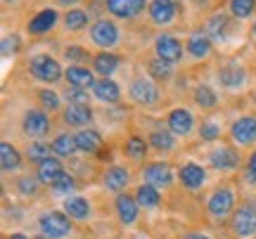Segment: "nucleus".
Instances as JSON below:
<instances>
[{
	"instance_id": "obj_1",
	"label": "nucleus",
	"mask_w": 256,
	"mask_h": 239,
	"mask_svg": "<svg viewBox=\"0 0 256 239\" xmlns=\"http://www.w3.org/2000/svg\"><path fill=\"white\" fill-rule=\"evenodd\" d=\"M230 230L240 239L256 235V204H242L230 216Z\"/></svg>"
},
{
	"instance_id": "obj_2",
	"label": "nucleus",
	"mask_w": 256,
	"mask_h": 239,
	"mask_svg": "<svg viewBox=\"0 0 256 239\" xmlns=\"http://www.w3.org/2000/svg\"><path fill=\"white\" fill-rule=\"evenodd\" d=\"M38 228L48 239H64L72 235V221L66 213L48 211L38 218Z\"/></svg>"
},
{
	"instance_id": "obj_3",
	"label": "nucleus",
	"mask_w": 256,
	"mask_h": 239,
	"mask_svg": "<svg viewBox=\"0 0 256 239\" xmlns=\"http://www.w3.org/2000/svg\"><path fill=\"white\" fill-rule=\"evenodd\" d=\"M31 74L36 76L38 81H46V83H57L62 78V66L57 59H52L50 55H36L31 59Z\"/></svg>"
},
{
	"instance_id": "obj_4",
	"label": "nucleus",
	"mask_w": 256,
	"mask_h": 239,
	"mask_svg": "<svg viewBox=\"0 0 256 239\" xmlns=\"http://www.w3.org/2000/svg\"><path fill=\"white\" fill-rule=\"evenodd\" d=\"M206 211L211 218H228L235 211V194L230 187H218L206 202Z\"/></svg>"
},
{
	"instance_id": "obj_5",
	"label": "nucleus",
	"mask_w": 256,
	"mask_h": 239,
	"mask_svg": "<svg viewBox=\"0 0 256 239\" xmlns=\"http://www.w3.org/2000/svg\"><path fill=\"white\" fill-rule=\"evenodd\" d=\"M22 130L28 138H46L50 133V116L46 114V109H28L22 121Z\"/></svg>"
},
{
	"instance_id": "obj_6",
	"label": "nucleus",
	"mask_w": 256,
	"mask_h": 239,
	"mask_svg": "<svg viewBox=\"0 0 256 239\" xmlns=\"http://www.w3.org/2000/svg\"><path fill=\"white\" fill-rule=\"evenodd\" d=\"M90 38L95 45H100L102 50H107V47H114L119 43V28H116V24L110 21V19H98L90 26Z\"/></svg>"
},
{
	"instance_id": "obj_7",
	"label": "nucleus",
	"mask_w": 256,
	"mask_h": 239,
	"mask_svg": "<svg viewBox=\"0 0 256 239\" xmlns=\"http://www.w3.org/2000/svg\"><path fill=\"white\" fill-rule=\"evenodd\" d=\"M142 178H145L147 185H152L156 190H164V187L174 183V171L164 161H152V164H147L142 168Z\"/></svg>"
},
{
	"instance_id": "obj_8",
	"label": "nucleus",
	"mask_w": 256,
	"mask_h": 239,
	"mask_svg": "<svg viewBox=\"0 0 256 239\" xmlns=\"http://www.w3.org/2000/svg\"><path fill=\"white\" fill-rule=\"evenodd\" d=\"M230 138L235 145L247 147L256 142V116H242L230 126Z\"/></svg>"
},
{
	"instance_id": "obj_9",
	"label": "nucleus",
	"mask_w": 256,
	"mask_h": 239,
	"mask_svg": "<svg viewBox=\"0 0 256 239\" xmlns=\"http://www.w3.org/2000/svg\"><path fill=\"white\" fill-rule=\"evenodd\" d=\"M128 95H130V100H133V102H138V104H145V107H150V104H154V102L159 100L156 85L152 81H147V78H136V81L130 83V90H128Z\"/></svg>"
},
{
	"instance_id": "obj_10",
	"label": "nucleus",
	"mask_w": 256,
	"mask_h": 239,
	"mask_svg": "<svg viewBox=\"0 0 256 239\" xmlns=\"http://www.w3.org/2000/svg\"><path fill=\"white\" fill-rule=\"evenodd\" d=\"M154 50H156V57H162L164 62L174 64L183 57V45L178 43V38L168 36V33H162L156 36V43H154Z\"/></svg>"
},
{
	"instance_id": "obj_11",
	"label": "nucleus",
	"mask_w": 256,
	"mask_h": 239,
	"mask_svg": "<svg viewBox=\"0 0 256 239\" xmlns=\"http://www.w3.org/2000/svg\"><path fill=\"white\" fill-rule=\"evenodd\" d=\"M178 178H180V183H183L185 190L194 192V190H200L202 185H204V180H206V171H204L200 164L188 161V164H183V168L178 171Z\"/></svg>"
},
{
	"instance_id": "obj_12",
	"label": "nucleus",
	"mask_w": 256,
	"mask_h": 239,
	"mask_svg": "<svg viewBox=\"0 0 256 239\" xmlns=\"http://www.w3.org/2000/svg\"><path fill=\"white\" fill-rule=\"evenodd\" d=\"M114 206H116V216H119L121 225H133V223H136L138 209H140V204H138L136 197L121 192V194H116V202H114Z\"/></svg>"
},
{
	"instance_id": "obj_13",
	"label": "nucleus",
	"mask_w": 256,
	"mask_h": 239,
	"mask_svg": "<svg viewBox=\"0 0 256 239\" xmlns=\"http://www.w3.org/2000/svg\"><path fill=\"white\" fill-rule=\"evenodd\" d=\"M104 5L114 17L133 19L145 9V0H104Z\"/></svg>"
},
{
	"instance_id": "obj_14",
	"label": "nucleus",
	"mask_w": 256,
	"mask_h": 239,
	"mask_svg": "<svg viewBox=\"0 0 256 239\" xmlns=\"http://www.w3.org/2000/svg\"><path fill=\"white\" fill-rule=\"evenodd\" d=\"M209 164L216 171H232V168H238L240 157L238 152L230 147H214L209 152Z\"/></svg>"
},
{
	"instance_id": "obj_15",
	"label": "nucleus",
	"mask_w": 256,
	"mask_h": 239,
	"mask_svg": "<svg viewBox=\"0 0 256 239\" xmlns=\"http://www.w3.org/2000/svg\"><path fill=\"white\" fill-rule=\"evenodd\" d=\"M62 173H64V166H62V161H60V157H48L46 161H40L36 168V178L43 185H50V187L62 178Z\"/></svg>"
},
{
	"instance_id": "obj_16",
	"label": "nucleus",
	"mask_w": 256,
	"mask_h": 239,
	"mask_svg": "<svg viewBox=\"0 0 256 239\" xmlns=\"http://www.w3.org/2000/svg\"><path fill=\"white\" fill-rule=\"evenodd\" d=\"M150 19L156 26H166L176 19V2L174 0H152L150 2Z\"/></svg>"
},
{
	"instance_id": "obj_17",
	"label": "nucleus",
	"mask_w": 256,
	"mask_h": 239,
	"mask_svg": "<svg viewBox=\"0 0 256 239\" xmlns=\"http://www.w3.org/2000/svg\"><path fill=\"white\" fill-rule=\"evenodd\" d=\"M194 126V119H192L190 109H183V107H176L171 114H168V130L174 133V135H180L185 138L188 133L192 130Z\"/></svg>"
},
{
	"instance_id": "obj_18",
	"label": "nucleus",
	"mask_w": 256,
	"mask_h": 239,
	"mask_svg": "<svg viewBox=\"0 0 256 239\" xmlns=\"http://www.w3.org/2000/svg\"><path fill=\"white\" fill-rule=\"evenodd\" d=\"M92 97H98L104 104H116L121 100V90L112 78H100V81H95V85H92Z\"/></svg>"
},
{
	"instance_id": "obj_19",
	"label": "nucleus",
	"mask_w": 256,
	"mask_h": 239,
	"mask_svg": "<svg viewBox=\"0 0 256 239\" xmlns=\"http://www.w3.org/2000/svg\"><path fill=\"white\" fill-rule=\"evenodd\" d=\"M128 180H130V175H128V171L124 166H110V168L104 171V175H102L104 187L112 190V192H116V194H121V190L128 185Z\"/></svg>"
},
{
	"instance_id": "obj_20",
	"label": "nucleus",
	"mask_w": 256,
	"mask_h": 239,
	"mask_svg": "<svg viewBox=\"0 0 256 239\" xmlns=\"http://www.w3.org/2000/svg\"><path fill=\"white\" fill-rule=\"evenodd\" d=\"M62 119H64V123L81 128V126H86V123L92 121V109L88 104H66Z\"/></svg>"
},
{
	"instance_id": "obj_21",
	"label": "nucleus",
	"mask_w": 256,
	"mask_h": 239,
	"mask_svg": "<svg viewBox=\"0 0 256 239\" xmlns=\"http://www.w3.org/2000/svg\"><path fill=\"white\" fill-rule=\"evenodd\" d=\"M76 145H78V152H86V154H95L102 149V135L92 128H83L76 133Z\"/></svg>"
},
{
	"instance_id": "obj_22",
	"label": "nucleus",
	"mask_w": 256,
	"mask_h": 239,
	"mask_svg": "<svg viewBox=\"0 0 256 239\" xmlns=\"http://www.w3.org/2000/svg\"><path fill=\"white\" fill-rule=\"evenodd\" d=\"M244 78H247V71H244L240 64H226V66H220V71H218L220 85L232 88V90L240 88V85L244 83Z\"/></svg>"
},
{
	"instance_id": "obj_23",
	"label": "nucleus",
	"mask_w": 256,
	"mask_h": 239,
	"mask_svg": "<svg viewBox=\"0 0 256 239\" xmlns=\"http://www.w3.org/2000/svg\"><path fill=\"white\" fill-rule=\"evenodd\" d=\"M19 166H22L19 149L12 142H2L0 145V168H2V173H12V171H17Z\"/></svg>"
},
{
	"instance_id": "obj_24",
	"label": "nucleus",
	"mask_w": 256,
	"mask_h": 239,
	"mask_svg": "<svg viewBox=\"0 0 256 239\" xmlns=\"http://www.w3.org/2000/svg\"><path fill=\"white\" fill-rule=\"evenodd\" d=\"M64 78L69 81V85L72 88H92L95 85V78H92V74L86 69V66H69L66 71H64Z\"/></svg>"
},
{
	"instance_id": "obj_25",
	"label": "nucleus",
	"mask_w": 256,
	"mask_h": 239,
	"mask_svg": "<svg viewBox=\"0 0 256 239\" xmlns=\"http://www.w3.org/2000/svg\"><path fill=\"white\" fill-rule=\"evenodd\" d=\"M64 213L74 221H88L90 218V204L83 197H72L64 202Z\"/></svg>"
},
{
	"instance_id": "obj_26",
	"label": "nucleus",
	"mask_w": 256,
	"mask_h": 239,
	"mask_svg": "<svg viewBox=\"0 0 256 239\" xmlns=\"http://www.w3.org/2000/svg\"><path fill=\"white\" fill-rule=\"evenodd\" d=\"M116 66H119V57L107 52V50H102V52H98V55L92 57V69H95L102 78H107V76L114 74Z\"/></svg>"
},
{
	"instance_id": "obj_27",
	"label": "nucleus",
	"mask_w": 256,
	"mask_h": 239,
	"mask_svg": "<svg viewBox=\"0 0 256 239\" xmlns=\"http://www.w3.org/2000/svg\"><path fill=\"white\" fill-rule=\"evenodd\" d=\"M50 149L55 152V157H74L78 152V145H76V135H69V133H60Z\"/></svg>"
},
{
	"instance_id": "obj_28",
	"label": "nucleus",
	"mask_w": 256,
	"mask_h": 239,
	"mask_svg": "<svg viewBox=\"0 0 256 239\" xmlns=\"http://www.w3.org/2000/svg\"><path fill=\"white\" fill-rule=\"evenodd\" d=\"M136 199H138V204H140V209H156V206L162 204V194H159L156 187L142 183L136 190Z\"/></svg>"
},
{
	"instance_id": "obj_29",
	"label": "nucleus",
	"mask_w": 256,
	"mask_h": 239,
	"mask_svg": "<svg viewBox=\"0 0 256 239\" xmlns=\"http://www.w3.org/2000/svg\"><path fill=\"white\" fill-rule=\"evenodd\" d=\"M55 24H57L55 9H43V12H38L36 17L28 21V31H31V33H46V31H50Z\"/></svg>"
},
{
	"instance_id": "obj_30",
	"label": "nucleus",
	"mask_w": 256,
	"mask_h": 239,
	"mask_svg": "<svg viewBox=\"0 0 256 239\" xmlns=\"http://www.w3.org/2000/svg\"><path fill=\"white\" fill-rule=\"evenodd\" d=\"M150 145L156 152H171L176 147V135L171 130H152L150 133Z\"/></svg>"
},
{
	"instance_id": "obj_31",
	"label": "nucleus",
	"mask_w": 256,
	"mask_h": 239,
	"mask_svg": "<svg viewBox=\"0 0 256 239\" xmlns=\"http://www.w3.org/2000/svg\"><path fill=\"white\" fill-rule=\"evenodd\" d=\"M211 50V38L206 33H192L188 38V52L192 57H206Z\"/></svg>"
},
{
	"instance_id": "obj_32",
	"label": "nucleus",
	"mask_w": 256,
	"mask_h": 239,
	"mask_svg": "<svg viewBox=\"0 0 256 239\" xmlns=\"http://www.w3.org/2000/svg\"><path fill=\"white\" fill-rule=\"evenodd\" d=\"M194 102L200 104L202 109H211V107H216L218 97H216V92L211 90L209 85H197L194 88Z\"/></svg>"
},
{
	"instance_id": "obj_33",
	"label": "nucleus",
	"mask_w": 256,
	"mask_h": 239,
	"mask_svg": "<svg viewBox=\"0 0 256 239\" xmlns=\"http://www.w3.org/2000/svg\"><path fill=\"white\" fill-rule=\"evenodd\" d=\"M147 71H150V76H152L154 81H166V78L171 76V64L164 62L162 57H154V59H150Z\"/></svg>"
},
{
	"instance_id": "obj_34",
	"label": "nucleus",
	"mask_w": 256,
	"mask_h": 239,
	"mask_svg": "<svg viewBox=\"0 0 256 239\" xmlns=\"http://www.w3.org/2000/svg\"><path fill=\"white\" fill-rule=\"evenodd\" d=\"M86 24H88V12H83V9H69L64 14V26L69 31H81Z\"/></svg>"
},
{
	"instance_id": "obj_35",
	"label": "nucleus",
	"mask_w": 256,
	"mask_h": 239,
	"mask_svg": "<svg viewBox=\"0 0 256 239\" xmlns=\"http://www.w3.org/2000/svg\"><path fill=\"white\" fill-rule=\"evenodd\" d=\"M50 152H52V149L48 147L46 142L36 140V142H31V145L26 147V157H28V161H34V164H40V161H46V159L50 157Z\"/></svg>"
},
{
	"instance_id": "obj_36",
	"label": "nucleus",
	"mask_w": 256,
	"mask_h": 239,
	"mask_svg": "<svg viewBox=\"0 0 256 239\" xmlns=\"http://www.w3.org/2000/svg\"><path fill=\"white\" fill-rule=\"evenodd\" d=\"M226 24H228L226 14H214V17L206 21V36L214 38V40H220V38H223V31H226Z\"/></svg>"
},
{
	"instance_id": "obj_37",
	"label": "nucleus",
	"mask_w": 256,
	"mask_h": 239,
	"mask_svg": "<svg viewBox=\"0 0 256 239\" xmlns=\"http://www.w3.org/2000/svg\"><path fill=\"white\" fill-rule=\"evenodd\" d=\"M126 154L130 159H142L147 154V142L142 138H138V135H130V138L126 140Z\"/></svg>"
},
{
	"instance_id": "obj_38",
	"label": "nucleus",
	"mask_w": 256,
	"mask_h": 239,
	"mask_svg": "<svg viewBox=\"0 0 256 239\" xmlns=\"http://www.w3.org/2000/svg\"><path fill=\"white\" fill-rule=\"evenodd\" d=\"M38 100H40V107L46 111H57L60 109V95L55 90H50V88H43V90H38Z\"/></svg>"
},
{
	"instance_id": "obj_39",
	"label": "nucleus",
	"mask_w": 256,
	"mask_h": 239,
	"mask_svg": "<svg viewBox=\"0 0 256 239\" xmlns=\"http://www.w3.org/2000/svg\"><path fill=\"white\" fill-rule=\"evenodd\" d=\"M256 7V0H230V12H232V17L238 19H244L249 17Z\"/></svg>"
},
{
	"instance_id": "obj_40",
	"label": "nucleus",
	"mask_w": 256,
	"mask_h": 239,
	"mask_svg": "<svg viewBox=\"0 0 256 239\" xmlns=\"http://www.w3.org/2000/svg\"><path fill=\"white\" fill-rule=\"evenodd\" d=\"M220 135V126L218 123H216V121H204V123H202L200 126V138L202 140H216Z\"/></svg>"
},
{
	"instance_id": "obj_41",
	"label": "nucleus",
	"mask_w": 256,
	"mask_h": 239,
	"mask_svg": "<svg viewBox=\"0 0 256 239\" xmlns=\"http://www.w3.org/2000/svg\"><path fill=\"white\" fill-rule=\"evenodd\" d=\"M38 178H31V175H24V178H19L17 180V187L22 190V194H26V197H34L38 192Z\"/></svg>"
},
{
	"instance_id": "obj_42",
	"label": "nucleus",
	"mask_w": 256,
	"mask_h": 239,
	"mask_svg": "<svg viewBox=\"0 0 256 239\" xmlns=\"http://www.w3.org/2000/svg\"><path fill=\"white\" fill-rule=\"evenodd\" d=\"M72 190H74V175H69L66 171H64L62 178L52 185V192H55V194H69Z\"/></svg>"
},
{
	"instance_id": "obj_43",
	"label": "nucleus",
	"mask_w": 256,
	"mask_h": 239,
	"mask_svg": "<svg viewBox=\"0 0 256 239\" xmlns=\"http://www.w3.org/2000/svg\"><path fill=\"white\" fill-rule=\"evenodd\" d=\"M64 57L66 59H72V62H88V50L86 47H78V45H69L64 50Z\"/></svg>"
},
{
	"instance_id": "obj_44",
	"label": "nucleus",
	"mask_w": 256,
	"mask_h": 239,
	"mask_svg": "<svg viewBox=\"0 0 256 239\" xmlns=\"http://www.w3.org/2000/svg\"><path fill=\"white\" fill-rule=\"evenodd\" d=\"M66 100H69V104H88V95H86L83 88H69Z\"/></svg>"
},
{
	"instance_id": "obj_45",
	"label": "nucleus",
	"mask_w": 256,
	"mask_h": 239,
	"mask_svg": "<svg viewBox=\"0 0 256 239\" xmlns=\"http://www.w3.org/2000/svg\"><path fill=\"white\" fill-rule=\"evenodd\" d=\"M17 47H19V38H17V36L2 38V57H10V50L14 52Z\"/></svg>"
},
{
	"instance_id": "obj_46",
	"label": "nucleus",
	"mask_w": 256,
	"mask_h": 239,
	"mask_svg": "<svg viewBox=\"0 0 256 239\" xmlns=\"http://www.w3.org/2000/svg\"><path fill=\"white\" fill-rule=\"evenodd\" d=\"M244 175H247L249 183H256V149L252 152V157H249V161H247V171H244Z\"/></svg>"
},
{
	"instance_id": "obj_47",
	"label": "nucleus",
	"mask_w": 256,
	"mask_h": 239,
	"mask_svg": "<svg viewBox=\"0 0 256 239\" xmlns=\"http://www.w3.org/2000/svg\"><path fill=\"white\" fill-rule=\"evenodd\" d=\"M183 239H209L206 235H202V232H188Z\"/></svg>"
},
{
	"instance_id": "obj_48",
	"label": "nucleus",
	"mask_w": 256,
	"mask_h": 239,
	"mask_svg": "<svg viewBox=\"0 0 256 239\" xmlns=\"http://www.w3.org/2000/svg\"><path fill=\"white\" fill-rule=\"evenodd\" d=\"M8 239H28V237H26V235H19V232H14V235H10Z\"/></svg>"
},
{
	"instance_id": "obj_49",
	"label": "nucleus",
	"mask_w": 256,
	"mask_h": 239,
	"mask_svg": "<svg viewBox=\"0 0 256 239\" xmlns=\"http://www.w3.org/2000/svg\"><path fill=\"white\" fill-rule=\"evenodd\" d=\"M60 5H74V2H78V0H57Z\"/></svg>"
},
{
	"instance_id": "obj_50",
	"label": "nucleus",
	"mask_w": 256,
	"mask_h": 239,
	"mask_svg": "<svg viewBox=\"0 0 256 239\" xmlns=\"http://www.w3.org/2000/svg\"><path fill=\"white\" fill-rule=\"evenodd\" d=\"M254 36H256V21H254Z\"/></svg>"
},
{
	"instance_id": "obj_51",
	"label": "nucleus",
	"mask_w": 256,
	"mask_h": 239,
	"mask_svg": "<svg viewBox=\"0 0 256 239\" xmlns=\"http://www.w3.org/2000/svg\"><path fill=\"white\" fill-rule=\"evenodd\" d=\"M254 102H256V88H254Z\"/></svg>"
},
{
	"instance_id": "obj_52",
	"label": "nucleus",
	"mask_w": 256,
	"mask_h": 239,
	"mask_svg": "<svg viewBox=\"0 0 256 239\" xmlns=\"http://www.w3.org/2000/svg\"><path fill=\"white\" fill-rule=\"evenodd\" d=\"M2 2H12V0H2Z\"/></svg>"
},
{
	"instance_id": "obj_53",
	"label": "nucleus",
	"mask_w": 256,
	"mask_h": 239,
	"mask_svg": "<svg viewBox=\"0 0 256 239\" xmlns=\"http://www.w3.org/2000/svg\"><path fill=\"white\" fill-rule=\"evenodd\" d=\"M136 239H142V237H136Z\"/></svg>"
}]
</instances>
